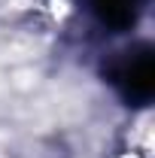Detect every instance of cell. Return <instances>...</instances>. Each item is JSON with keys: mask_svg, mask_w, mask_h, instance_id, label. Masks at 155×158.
<instances>
[{"mask_svg": "<svg viewBox=\"0 0 155 158\" xmlns=\"http://www.w3.org/2000/svg\"><path fill=\"white\" fill-rule=\"evenodd\" d=\"M107 76L128 106H146L155 98V52L152 46H134L119 52L107 67Z\"/></svg>", "mask_w": 155, "mask_h": 158, "instance_id": "obj_1", "label": "cell"}, {"mask_svg": "<svg viewBox=\"0 0 155 158\" xmlns=\"http://www.w3.org/2000/svg\"><path fill=\"white\" fill-rule=\"evenodd\" d=\"M88 9L94 19L110 31H128L134 27L143 9V0H88Z\"/></svg>", "mask_w": 155, "mask_h": 158, "instance_id": "obj_2", "label": "cell"}]
</instances>
